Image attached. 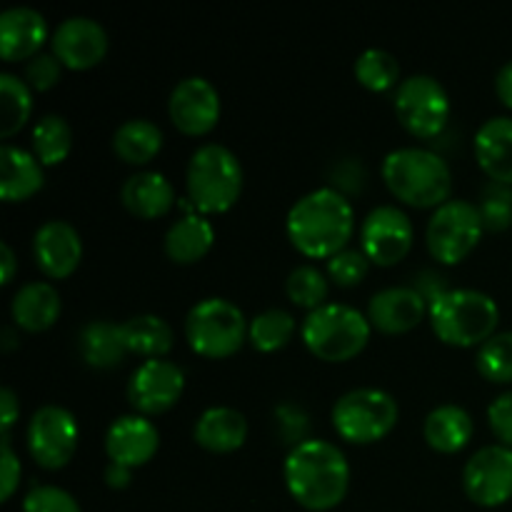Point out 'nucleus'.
<instances>
[{
    "instance_id": "473e14b6",
    "label": "nucleus",
    "mask_w": 512,
    "mask_h": 512,
    "mask_svg": "<svg viewBox=\"0 0 512 512\" xmlns=\"http://www.w3.org/2000/svg\"><path fill=\"white\" fill-rule=\"evenodd\" d=\"M295 328L298 325H295V318L288 310L270 308L250 320L248 338L253 348L260 350V353H275V350L285 348L293 340Z\"/></svg>"
},
{
    "instance_id": "c9c22d12",
    "label": "nucleus",
    "mask_w": 512,
    "mask_h": 512,
    "mask_svg": "<svg viewBox=\"0 0 512 512\" xmlns=\"http://www.w3.org/2000/svg\"><path fill=\"white\" fill-rule=\"evenodd\" d=\"M478 370L490 383H512V333H495L480 345Z\"/></svg>"
},
{
    "instance_id": "a878e982",
    "label": "nucleus",
    "mask_w": 512,
    "mask_h": 512,
    "mask_svg": "<svg viewBox=\"0 0 512 512\" xmlns=\"http://www.w3.org/2000/svg\"><path fill=\"white\" fill-rule=\"evenodd\" d=\"M215 243V230L203 215H185L175 220L165 233V255L178 265H193L210 253Z\"/></svg>"
},
{
    "instance_id": "9b49d317",
    "label": "nucleus",
    "mask_w": 512,
    "mask_h": 512,
    "mask_svg": "<svg viewBox=\"0 0 512 512\" xmlns=\"http://www.w3.org/2000/svg\"><path fill=\"white\" fill-rule=\"evenodd\" d=\"M78 440V420L70 410L60 405H45L35 410L28 425V450L40 468H65L78 450Z\"/></svg>"
},
{
    "instance_id": "b1692460",
    "label": "nucleus",
    "mask_w": 512,
    "mask_h": 512,
    "mask_svg": "<svg viewBox=\"0 0 512 512\" xmlns=\"http://www.w3.org/2000/svg\"><path fill=\"white\" fill-rule=\"evenodd\" d=\"M193 438L200 448L210 453H235L248 438V420L240 410L233 408H208L198 418Z\"/></svg>"
},
{
    "instance_id": "1a4fd4ad",
    "label": "nucleus",
    "mask_w": 512,
    "mask_h": 512,
    "mask_svg": "<svg viewBox=\"0 0 512 512\" xmlns=\"http://www.w3.org/2000/svg\"><path fill=\"white\" fill-rule=\"evenodd\" d=\"M483 230L485 225L478 205L468 200H448L430 218L425 243L438 263L458 265L478 248Z\"/></svg>"
},
{
    "instance_id": "79ce46f5",
    "label": "nucleus",
    "mask_w": 512,
    "mask_h": 512,
    "mask_svg": "<svg viewBox=\"0 0 512 512\" xmlns=\"http://www.w3.org/2000/svg\"><path fill=\"white\" fill-rule=\"evenodd\" d=\"M488 423L500 445L512 448V393H503L490 403Z\"/></svg>"
},
{
    "instance_id": "e433bc0d",
    "label": "nucleus",
    "mask_w": 512,
    "mask_h": 512,
    "mask_svg": "<svg viewBox=\"0 0 512 512\" xmlns=\"http://www.w3.org/2000/svg\"><path fill=\"white\" fill-rule=\"evenodd\" d=\"M480 218H483L485 230L490 233H503L512 225V185L493 183L488 185L480 193Z\"/></svg>"
},
{
    "instance_id": "72a5a7b5",
    "label": "nucleus",
    "mask_w": 512,
    "mask_h": 512,
    "mask_svg": "<svg viewBox=\"0 0 512 512\" xmlns=\"http://www.w3.org/2000/svg\"><path fill=\"white\" fill-rule=\"evenodd\" d=\"M355 78L360 85L373 93H383L398 85L400 80V63L393 53L383 48H368L355 60Z\"/></svg>"
},
{
    "instance_id": "412c9836",
    "label": "nucleus",
    "mask_w": 512,
    "mask_h": 512,
    "mask_svg": "<svg viewBox=\"0 0 512 512\" xmlns=\"http://www.w3.org/2000/svg\"><path fill=\"white\" fill-rule=\"evenodd\" d=\"M120 200L125 210L140 220L163 218L175 203V188L163 173L155 170H140L130 175L120 188Z\"/></svg>"
},
{
    "instance_id": "4c0bfd02",
    "label": "nucleus",
    "mask_w": 512,
    "mask_h": 512,
    "mask_svg": "<svg viewBox=\"0 0 512 512\" xmlns=\"http://www.w3.org/2000/svg\"><path fill=\"white\" fill-rule=\"evenodd\" d=\"M368 270H370V260L363 250L345 248L328 260L330 280H335L340 288H353V285H358L360 280L368 275Z\"/></svg>"
},
{
    "instance_id": "ddd939ff",
    "label": "nucleus",
    "mask_w": 512,
    "mask_h": 512,
    "mask_svg": "<svg viewBox=\"0 0 512 512\" xmlns=\"http://www.w3.org/2000/svg\"><path fill=\"white\" fill-rule=\"evenodd\" d=\"M463 490L480 508H500L512 498V448L488 445L468 460Z\"/></svg>"
},
{
    "instance_id": "a19ab883",
    "label": "nucleus",
    "mask_w": 512,
    "mask_h": 512,
    "mask_svg": "<svg viewBox=\"0 0 512 512\" xmlns=\"http://www.w3.org/2000/svg\"><path fill=\"white\" fill-rule=\"evenodd\" d=\"M63 63L53 53H38L25 65V83L30 90H50L60 80Z\"/></svg>"
},
{
    "instance_id": "f704fd0d",
    "label": "nucleus",
    "mask_w": 512,
    "mask_h": 512,
    "mask_svg": "<svg viewBox=\"0 0 512 512\" xmlns=\"http://www.w3.org/2000/svg\"><path fill=\"white\" fill-rule=\"evenodd\" d=\"M285 293L298 308L318 310L328 298V278L315 265H298L285 280Z\"/></svg>"
},
{
    "instance_id": "a18cd8bd",
    "label": "nucleus",
    "mask_w": 512,
    "mask_h": 512,
    "mask_svg": "<svg viewBox=\"0 0 512 512\" xmlns=\"http://www.w3.org/2000/svg\"><path fill=\"white\" fill-rule=\"evenodd\" d=\"M413 288L418 290L420 298L428 303V308L435 303V300L443 298V295L450 290L448 288V278H445V275H440V273H435V270H423V273L415 278Z\"/></svg>"
},
{
    "instance_id": "5701e85b",
    "label": "nucleus",
    "mask_w": 512,
    "mask_h": 512,
    "mask_svg": "<svg viewBox=\"0 0 512 512\" xmlns=\"http://www.w3.org/2000/svg\"><path fill=\"white\" fill-rule=\"evenodd\" d=\"M43 165L28 150L5 143L0 148V198L23 203L43 188Z\"/></svg>"
},
{
    "instance_id": "0eeeda50",
    "label": "nucleus",
    "mask_w": 512,
    "mask_h": 512,
    "mask_svg": "<svg viewBox=\"0 0 512 512\" xmlns=\"http://www.w3.org/2000/svg\"><path fill=\"white\" fill-rule=\"evenodd\" d=\"M250 325L243 310L225 298H205L190 308L185 318L188 345L208 360H223L238 353Z\"/></svg>"
},
{
    "instance_id": "6e6552de",
    "label": "nucleus",
    "mask_w": 512,
    "mask_h": 512,
    "mask_svg": "<svg viewBox=\"0 0 512 512\" xmlns=\"http://www.w3.org/2000/svg\"><path fill=\"white\" fill-rule=\"evenodd\" d=\"M398 400L380 388H358L333 405V428L353 445H370L393 433L398 425Z\"/></svg>"
},
{
    "instance_id": "f03ea898",
    "label": "nucleus",
    "mask_w": 512,
    "mask_h": 512,
    "mask_svg": "<svg viewBox=\"0 0 512 512\" xmlns=\"http://www.w3.org/2000/svg\"><path fill=\"white\" fill-rule=\"evenodd\" d=\"M285 230L295 250L305 258L330 260L345 250L355 230L350 200L335 188H318L303 195L288 210Z\"/></svg>"
},
{
    "instance_id": "bb28decb",
    "label": "nucleus",
    "mask_w": 512,
    "mask_h": 512,
    "mask_svg": "<svg viewBox=\"0 0 512 512\" xmlns=\"http://www.w3.org/2000/svg\"><path fill=\"white\" fill-rule=\"evenodd\" d=\"M473 418L460 405H440L425 418L423 435L433 450L443 455L460 453L473 440Z\"/></svg>"
},
{
    "instance_id": "423d86ee",
    "label": "nucleus",
    "mask_w": 512,
    "mask_h": 512,
    "mask_svg": "<svg viewBox=\"0 0 512 512\" xmlns=\"http://www.w3.org/2000/svg\"><path fill=\"white\" fill-rule=\"evenodd\" d=\"M370 320L360 310L343 303H325L303 320V343L325 363H348L365 350L370 340Z\"/></svg>"
},
{
    "instance_id": "2f4dec72",
    "label": "nucleus",
    "mask_w": 512,
    "mask_h": 512,
    "mask_svg": "<svg viewBox=\"0 0 512 512\" xmlns=\"http://www.w3.org/2000/svg\"><path fill=\"white\" fill-rule=\"evenodd\" d=\"M73 148V130L60 115H45L33 128V155L40 165L63 163Z\"/></svg>"
},
{
    "instance_id": "4be33fe9",
    "label": "nucleus",
    "mask_w": 512,
    "mask_h": 512,
    "mask_svg": "<svg viewBox=\"0 0 512 512\" xmlns=\"http://www.w3.org/2000/svg\"><path fill=\"white\" fill-rule=\"evenodd\" d=\"M475 158L493 183L512 185V118H490L475 135Z\"/></svg>"
},
{
    "instance_id": "f8f14e48",
    "label": "nucleus",
    "mask_w": 512,
    "mask_h": 512,
    "mask_svg": "<svg viewBox=\"0 0 512 512\" xmlns=\"http://www.w3.org/2000/svg\"><path fill=\"white\" fill-rule=\"evenodd\" d=\"M415 230L408 215L395 205H380L370 210L360 228V250L370 263L380 268H393L413 248Z\"/></svg>"
},
{
    "instance_id": "6ab92c4d",
    "label": "nucleus",
    "mask_w": 512,
    "mask_h": 512,
    "mask_svg": "<svg viewBox=\"0 0 512 512\" xmlns=\"http://www.w3.org/2000/svg\"><path fill=\"white\" fill-rule=\"evenodd\" d=\"M428 303L415 288H385L373 295L368 305V320L385 335H403L418 328L425 318Z\"/></svg>"
},
{
    "instance_id": "39448f33",
    "label": "nucleus",
    "mask_w": 512,
    "mask_h": 512,
    "mask_svg": "<svg viewBox=\"0 0 512 512\" xmlns=\"http://www.w3.org/2000/svg\"><path fill=\"white\" fill-rule=\"evenodd\" d=\"M188 200L203 215L225 213L243 193V165L238 155L220 143L200 145L185 173Z\"/></svg>"
},
{
    "instance_id": "20e7f679",
    "label": "nucleus",
    "mask_w": 512,
    "mask_h": 512,
    "mask_svg": "<svg viewBox=\"0 0 512 512\" xmlns=\"http://www.w3.org/2000/svg\"><path fill=\"white\" fill-rule=\"evenodd\" d=\"M433 333L453 348H473L488 343L500 323L498 303L488 293L470 288H450L428 308Z\"/></svg>"
},
{
    "instance_id": "dca6fc26",
    "label": "nucleus",
    "mask_w": 512,
    "mask_h": 512,
    "mask_svg": "<svg viewBox=\"0 0 512 512\" xmlns=\"http://www.w3.org/2000/svg\"><path fill=\"white\" fill-rule=\"evenodd\" d=\"M50 45L53 55L65 68L88 70L95 68L108 53V33L98 20L75 15L55 28Z\"/></svg>"
},
{
    "instance_id": "7c9ffc66",
    "label": "nucleus",
    "mask_w": 512,
    "mask_h": 512,
    "mask_svg": "<svg viewBox=\"0 0 512 512\" xmlns=\"http://www.w3.org/2000/svg\"><path fill=\"white\" fill-rule=\"evenodd\" d=\"M0 105H3V118H0V135L3 140L13 138L15 133L23 130V125L30 120L33 113V95L25 80L18 75L3 73L0 75Z\"/></svg>"
},
{
    "instance_id": "f257e3e1",
    "label": "nucleus",
    "mask_w": 512,
    "mask_h": 512,
    "mask_svg": "<svg viewBox=\"0 0 512 512\" xmlns=\"http://www.w3.org/2000/svg\"><path fill=\"white\" fill-rule=\"evenodd\" d=\"M283 478L300 508L325 512L338 508L348 495L350 465L338 445L310 438L308 443L290 450Z\"/></svg>"
},
{
    "instance_id": "393cba45",
    "label": "nucleus",
    "mask_w": 512,
    "mask_h": 512,
    "mask_svg": "<svg viewBox=\"0 0 512 512\" xmlns=\"http://www.w3.org/2000/svg\"><path fill=\"white\" fill-rule=\"evenodd\" d=\"M60 303L58 290L50 283H28L15 293L10 313L18 328L28 330V333H43V330L53 328L55 320L60 318Z\"/></svg>"
},
{
    "instance_id": "58836bf2",
    "label": "nucleus",
    "mask_w": 512,
    "mask_h": 512,
    "mask_svg": "<svg viewBox=\"0 0 512 512\" xmlns=\"http://www.w3.org/2000/svg\"><path fill=\"white\" fill-rule=\"evenodd\" d=\"M275 428L280 440L290 445V450L310 440V418L303 408L293 403H285L275 408Z\"/></svg>"
},
{
    "instance_id": "c756f323",
    "label": "nucleus",
    "mask_w": 512,
    "mask_h": 512,
    "mask_svg": "<svg viewBox=\"0 0 512 512\" xmlns=\"http://www.w3.org/2000/svg\"><path fill=\"white\" fill-rule=\"evenodd\" d=\"M125 345L130 353L143 355L148 360L165 358L173 350V328L160 315H135L123 323Z\"/></svg>"
},
{
    "instance_id": "37998d69",
    "label": "nucleus",
    "mask_w": 512,
    "mask_h": 512,
    "mask_svg": "<svg viewBox=\"0 0 512 512\" xmlns=\"http://www.w3.org/2000/svg\"><path fill=\"white\" fill-rule=\"evenodd\" d=\"M20 485V460L10 448V438L0 443V500L8 503Z\"/></svg>"
},
{
    "instance_id": "49530a36",
    "label": "nucleus",
    "mask_w": 512,
    "mask_h": 512,
    "mask_svg": "<svg viewBox=\"0 0 512 512\" xmlns=\"http://www.w3.org/2000/svg\"><path fill=\"white\" fill-rule=\"evenodd\" d=\"M20 415V403L10 388L0 390V425H3V440L10 438V428Z\"/></svg>"
},
{
    "instance_id": "7ed1b4c3",
    "label": "nucleus",
    "mask_w": 512,
    "mask_h": 512,
    "mask_svg": "<svg viewBox=\"0 0 512 512\" xmlns=\"http://www.w3.org/2000/svg\"><path fill=\"white\" fill-rule=\"evenodd\" d=\"M383 180L400 203L420 210H438L453 193L450 165L428 148H398L385 155Z\"/></svg>"
},
{
    "instance_id": "a211bd4d",
    "label": "nucleus",
    "mask_w": 512,
    "mask_h": 512,
    "mask_svg": "<svg viewBox=\"0 0 512 512\" xmlns=\"http://www.w3.org/2000/svg\"><path fill=\"white\" fill-rule=\"evenodd\" d=\"M160 448V433L145 415H123L113 420V425L105 433V453L110 463H118L123 468H140L150 463Z\"/></svg>"
},
{
    "instance_id": "ea45409f",
    "label": "nucleus",
    "mask_w": 512,
    "mask_h": 512,
    "mask_svg": "<svg viewBox=\"0 0 512 512\" xmlns=\"http://www.w3.org/2000/svg\"><path fill=\"white\" fill-rule=\"evenodd\" d=\"M23 512H83L78 500L55 485H38L23 500Z\"/></svg>"
},
{
    "instance_id": "f3484780",
    "label": "nucleus",
    "mask_w": 512,
    "mask_h": 512,
    "mask_svg": "<svg viewBox=\"0 0 512 512\" xmlns=\"http://www.w3.org/2000/svg\"><path fill=\"white\" fill-rule=\"evenodd\" d=\"M33 253L35 263L48 278L63 280L78 270L83 260V240L78 230L65 220H48L35 230Z\"/></svg>"
},
{
    "instance_id": "2eb2a0df",
    "label": "nucleus",
    "mask_w": 512,
    "mask_h": 512,
    "mask_svg": "<svg viewBox=\"0 0 512 512\" xmlns=\"http://www.w3.org/2000/svg\"><path fill=\"white\" fill-rule=\"evenodd\" d=\"M168 113L175 128L185 135H205L220 120V93L210 80L185 78L173 88Z\"/></svg>"
},
{
    "instance_id": "cd10ccee",
    "label": "nucleus",
    "mask_w": 512,
    "mask_h": 512,
    "mask_svg": "<svg viewBox=\"0 0 512 512\" xmlns=\"http://www.w3.org/2000/svg\"><path fill=\"white\" fill-rule=\"evenodd\" d=\"M123 325L108 323V320H93L80 330V355L90 368L110 370L118 368L128 355Z\"/></svg>"
},
{
    "instance_id": "4468645a",
    "label": "nucleus",
    "mask_w": 512,
    "mask_h": 512,
    "mask_svg": "<svg viewBox=\"0 0 512 512\" xmlns=\"http://www.w3.org/2000/svg\"><path fill=\"white\" fill-rule=\"evenodd\" d=\"M185 390V373L170 360H145L128 383V400L138 415H160L173 408Z\"/></svg>"
},
{
    "instance_id": "c03bdc74",
    "label": "nucleus",
    "mask_w": 512,
    "mask_h": 512,
    "mask_svg": "<svg viewBox=\"0 0 512 512\" xmlns=\"http://www.w3.org/2000/svg\"><path fill=\"white\" fill-rule=\"evenodd\" d=\"M333 185L330 188H335L338 193H358V190H363L365 185V170L363 165L358 163L355 158H348V160H340L338 165L333 168Z\"/></svg>"
},
{
    "instance_id": "9d476101",
    "label": "nucleus",
    "mask_w": 512,
    "mask_h": 512,
    "mask_svg": "<svg viewBox=\"0 0 512 512\" xmlns=\"http://www.w3.org/2000/svg\"><path fill=\"white\" fill-rule=\"evenodd\" d=\"M395 115L413 138H440L450 120L448 90L433 75H413L398 85Z\"/></svg>"
},
{
    "instance_id": "c85d7f7f",
    "label": "nucleus",
    "mask_w": 512,
    "mask_h": 512,
    "mask_svg": "<svg viewBox=\"0 0 512 512\" xmlns=\"http://www.w3.org/2000/svg\"><path fill=\"white\" fill-rule=\"evenodd\" d=\"M163 148V130L145 118L125 120L113 135V150L128 165H145Z\"/></svg>"
},
{
    "instance_id": "aec40b11",
    "label": "nucleus",
    "mask_w": 512,
    "mask_h": 512,
    "mask_svg": "<svg viewBox=\"0 0 512 512\" xmlns=\"http://www.w3.org/2000/svg\"><path fill=\"white\" fill-rule=\"evenodd\" d=\"M45 40H48V25L38 10L20 5L0 15V55L5 63L35 58Z\"/></svg>"
},
{
    "instance_id": "de8ad7c7",
    "label": "nucleus",
    "mask_w": 512,
    "mask_h": 512,
    "mask_svg": "<svg viewBox=\"0 0 512 512\" xmlns=\"http://www.w3.org/2000/svg\"><path fill=\"white\" fill-rule=\"evenodd\" d=\"M495 93L503 100V105H508L512 110V60L500 68L498 78H495Z\"/></svg>"
},
{
    "instance_id": "09e8293b",
    "label": "nucleus",
    "mask_w": 512,
    "mask_h": 512,
    "mask_svg": "<svg viewBox=\"0 0 512 512\" xmlns=\"http://www.w3.org/2000/svg\"><path fill=\"white\" fill-rule=\"evenodd\" d=\"M130 480H133V470L130 468H123V465L118 463H110L108 468H105V483H108L113 490L128 488Z\"/></svg>"
},
{
    "instance_id": "8fccbe9b",
    "label": "nucleus",
    "mask_w": 512,
    "mask_h": 512,
    "mask_svg": "<svg viewBox=\"0 0 512 512\" xmlns=\"http://www.w3.org/2000/svg\"><path fill=\"white\" fill-rule=\"evenodd\" d=\"M0 258H3L0 260V263H3V280H0V283L8 285L10 280L15 278V268H18V263H15V253L8 243H0Z\"/></svg>"
}]
</instances>
